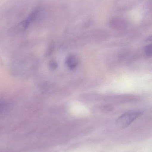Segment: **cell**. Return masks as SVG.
<instances>
[{
  "instance_id": "6da1fadb",
  "label": "cell",
  "mask_w": 152,
  "mask_h": 152,
  "mask_svg": "<svg viewBox=\"0 0 152 152\" xmlns=\"http://www.w3.org/2000/svg\"><path fill=\"white\" fill-rule=\"evenodd\" d=\"M141 114V112L135 111L127 112L117 119L116 121V125L121 128H126L139 118Z\"/></svg>"
},
{
  "instance_id": "7a4b0ae2",
  "label": "cell",
  "mask_w": 152,
  "mask_h": 152,
  "mask_svg": "<svg viewBox=\"0 0 152 152\" xmlns=\"http://www.w3.org/2000/svg\"><path fill=\"white\" fill-rule=\"evenodd\" d=\"M66 63L69 68L70 69H74L77 66V60L75 56L70 55L67 58Z\"/></svg>"
},
{
  "instance_id": "3957f363",
  "label": "cell",
  "mask_w": 152,
  "mask_h": 152,
  "mask_svg": "<svg viewBox=\"0 0 152 152\" xmlns=\"http://www.w3.org/2000/svg\"><path fill=\"white\" fill-rule=\"evenodd\" d=\"M145 54L148 57H151L152 54V47L151 45H147L145 47Z\"/></svg>"
},
{
  "instance_id": "277c9868",
  "label": "cell",
  "mask_w": 152,
  "mask_h": 152,
  "mask_svg": "<svg viewBox=\"0 0 152 152\" xmlns=\"http://www.w3.org/2000/svg\"><path fill=\"white\" fill-rule=\"evenodd\" d=\"M50 67L52 69H55L57 67V64L55 61H52L50 62Z\"/></svg>"
},
{
  "instance_id": "5b68a950",
  "label": "cell",
  "mask_w": 152,
  "mask_h": 152,
  "mask_svg": "<svg viewBox=\"0 0 152 152\" xmlns=\"http://www.w3.org/2000/svg\"><path fill=\"white\" fill-rule=\"evenodd\" d=\"M2 108V105L1 103H0V110Z\"/></svg>"
}]
</instances>
